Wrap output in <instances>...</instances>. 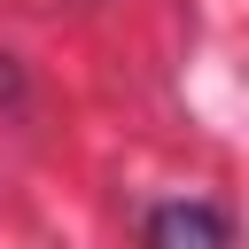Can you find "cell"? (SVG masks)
Segmentation results:
<instances>
[{"mask_svg": "<svg viewBox=\"0 0 249 249\" xmlns=\"http://www.w3.org/2000/svg\"><path fill=\"white\" fill-rule=\"evenodd\" d=\"M140 241L148 249H233V226H226L218 202L187 195V202H156L148 226H140Z\"/></svg>", "mask_w": 249, "mask_h": 249, "instance_id": "cell-1", "label": "cell"}]
</instances>
